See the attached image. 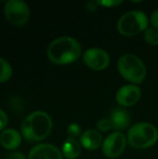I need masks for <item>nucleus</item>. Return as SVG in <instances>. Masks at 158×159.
I'll use <instances>...</instances> for the list:
<instances>
[{
  "label": "nucleus",
  "mask_w": 158,
  "mask_h": 159,
  "mask_svg": "<svg viewBox=\"0 0 158 159\" xmlns=\"http://www.w3.org/2000/svg\"><path fill=\"white\" fill-rule=\"evenodd\" d=\"M67 134L68 137L71 139H76L77 137H80L82 134V129L80 125L76 123H72L67 128Z\"/></svg>",
  "instance_id": "f3484780"
},
{
  "label": "nucleus",
  "mask_w": 158,
  "mask_h": 159,
  "mask_svg": "<svg viewBox=\"0 0 158 159\" xmlns=\"http://www.w3.org/2000/svg\"><path fill=\"white\" fill-rule=\"evenodd\" d=\"M110 121L114 129L124 130L130 126L131 117L127 110L123 108H116L112 112Z\"/></svg>",
  "instance_id": "f8f14e48"
},
{
  "label": "nucleus",
  "mask_w": 158,
  "mask_h": 159,
  "mask_svg": "<svg viewBox=\"0 0 158 159\" xmlns=\"http://www.w3.org/2000/svg\"><path fill=\"white\" fill-rule=\"evenodd\" d=\"M82 152V145L76 139L68 138L62 144L61 153L66 159H76Z\"/></svg>",
  "instance_id": "4468645a"
},
{
  "label": "nucleus",
  "mask_w": 158,
  "mask_h": 159,
  "mask_svg": "<svg viewBox=\"0 0 158 159\" xmlns=\"http://www.w3.org/2000/svg\"><path fill=\"white\" fill-rule=\"evenodd\" d=\"M150 22H151V24L153 25L154 28L158 30V9L155 10L152 13V15L150 17Z\"/></svg>",
  "instance_id": "412c9836"
},
{
  "label": "nucleus",
  "mask_w": 158,
  "mask_h": 159,
  "mask_svg": "<svg viewBox=\"0 0 158 159\" xmlns=\"http://www.w3.org/2000/svg\"><path fill=\"white\" fill-rule=\"evenodd\" d=\"M52 119L44 111H34L28 115L21 123V134L30 143H36L46 139L51 132Z\"/></svg>",
  "instance_id": "f03ea898"
},
{
  "label": "nucleus",
  "mask_w": 158,
  "mask_h": 159,
  "mask_svg": "<svg viewBox=\"0 0 158 159\" xmlns=\"http://www.w3.org/2000/svg\"><path fill=\"white\" fill-rule=\"evenodd\" d=\"M98 6H102L103 7H114L118 5H121L123 1L121 0H102V1H96Z\"/></svg>",
  "instance_id": "6ab92c4d"
},
{
  "label": "nucleus",
  "mask_w": 158,
  "mask_h": 159,
  "mask_svg": "<svg viewBox=\"0 0 158 159\" xmlns=\"http://www.w3.org/2000/svg\"><path fill=\"white\" fill-rule=\"evenodd\" d=\"M79 142L82 147L89 151L98 149L103 143L102 134L96 129H88L84 131L80 136Z\"/></svg>",
  "instance_id": "9b49d317"
},
{
  "label": "nucleus",
  "mask_w": 158,
  "mask_h": 159,
  "mask_svg": "<svg viewBox=\"0 0 158 159\" xmlns=\"http://www.w3.org/2000/svg\"><path fill=\"white\" fill-rule=\"evenodd\" d=\"M12 75V67L8 61L0 57V83L7 82Z\"/></svg>",
  "instance_id": "2eb2a0df"
},
{
  "label": "nucleus",
  "mask_w": 158,
  "mask_h": 159,
  "mask_svg": "<svg viewBox=\"0 0 158 159\" xmlns=\"http://www.w3.org/2000/svg\"><path fill=\"white\" fill-rule=\"evenodd\" d=\"M149 19L141 10H131L120 17L117 21V31L125 36H134L148 29Z\"/></svg>",
  "instance_id": "39448f33"
},
{
  "label": "nucleus",
  "mask_w": 158,
  "mask_h": 159,
  "mask_svg": "<svg viewBox=\"0 0 158 159\" xmlns=\"http://www.w3.org/2000/svg\"><path fill=\"white\" fill-rule=\"evenodd\" d=\"M117 70L122 77L134 85L142 84L147 74L146 67L142 61L131 53L120 57L117 61Z\"/></svg>",
  "instance_id": "7ed1b4c3"
},
{
  "label": "nucleus",
  "mask_w": 158,
  "mask_h": 159,
  "mask_svg": "<svg viewBox=\"0 0 158 159\" xmlns=\"http://www.w3.org/2000/svg\"><path fill=\"white\" fill-rule=\"evenodd\" d=\"M157 141V129L150 123H137L129 129L128 133V142L135 149L149 148Z\"/></svg>",
  "instance_id": "20e7f679"
},
{
  "label": "nucleus",
  "mask_w": 158,
  "mask_h": 159,
  "mask_svg": "<svg viewBox=\"0 0 158 159\" xmlns=\"http://www.w3.org/2000/svg\"><path fill=\"white\" fill-rule=\"evenodd\" d=\"M85 64L95 71H102L110 64V56L102 48H91L87 49L83 54Z\"/></svg>",
  "instance_id": "6e6552de"
},
{
  "label": "nucleus",
  "mask_w": 158,
  "mask_h": 159,
  "mask_svg": "<svg viewBox=\"0 0 158 159\" xmlns=\"http://www.w3.org/2000/svg\"><path fill=\"white\" fill-rule=\"evenodd\" d=\"M4 13L7 20L13 25H24L30 19V8L22 0H9L5 4Z\"/></svg>",
  "instance_id": "423d86ee"
},
{
  "label": "nucleus",
  "mask_w": 158,
  "mask_h": 159,
  "mask_svg": "<svg viewBox=\"0 0 158 159\" xmlns=\"http://www.w3.org/2000/svg\"><path fill=\"white\" fill-rule=\"evenodd\" d=\"M7 125V114L0 109V130H3Z\"/></svg>",
  "instance_id": "aec40b11"
},
{
  "label": "nucleus",
  "mask_w": 158,
  "mask_h": 159,
  "mask_svg": "<svg viewBox=\"0 0 158 159\" xmlns=\"http://www.w3.org/2000/svg\"><path fill=\"white\" fill-rule=\"evenodd\" d=\"M21 143V135L13 129H7L0 134V144L7 150L17 149Z\"/></svg>",
  "instance_id": "ddd939ff"
},
{
  "label": "nucleus",
  "mask_w": 158,
  "mask_h": 159,
  "mask_svg": "<svg viewBox=\"0 0 158 159\" xmlns=\"http://www.w3.org/2000/svg\"><path fill=\"white\" fill-rule=\"evenodd\" d=\"M144 40L147 44L151 45V46H158V30L151 27L148 29H146L144 31V34H143Z\"/></svg>",
  "instance_id": "dca6fc26"
},
{
  "label": "nucleus",
  "mask_w": 158,
  "mask_h": 159,
  "mask_svg": "<svg viewBox=\"0 0 158 159\" xmlns=\"http://www.w3.org/2000/svg\"><path fill=\"white\" fill-rule=\"evenodd\" d=\"M7 159H26L25 156L19 152H13L7 156Z\"/></svg>",
  "instance_id": "4be33fe9"
},
{
  "label": "nucleus",
  "mask_w": 158,
  "mask_h": 159,
  "mask_svg": "<svg viewBox=\"0 0 158 159\" xmlns=\"http://www.w3.org/2000/svg\"><path fill=\"white\" fill-rule=\"evenodd\" d=\"M28 159H63L61 151L53 144L41 143L33 147Z\"/></svg>",
  "instance_id": "9d476101"
},
{
  "label": "nucleus",
  "mask_w": 158,
  "mask_h": 159,
  "mask_svg": "<svg viewBox=\"0 0 158 159\" xmlns=\"http://www.w3.org/2000/svg\"><path fill=\"white\" fill-rule=\"evenodd\" d=\"M47 55L48 60L55 64H70L81 57L82 48L75 38L65 35L54 39L49 44Z\"/></svg>",
  "instance_id": "f257e3e1"
},
{
  "label": "nucleus",
  "mask_w": 158,
  "mask_h": 159,
  "mask_svg": "<svg viewBox=\"0 0 158 159\" xmlns=\"http://www.w3.org/2000/svg\"><path fill=\"white\" fill-rule=\"evenodd\" d=\"M96 126H97V129L102 132H106V131H109L111 129H113V126H112L110 119H106V118L100 119L97 122Z\"/></svg>",
  "instance_id": "a211bd4d"
},
{
  "label": "nucleus",
  "mask_w": 158,
  "mask_h": 159,
  "mask_svg": "<svg viewBox=\"0 0 158 159\" xmlns=\"http://www.w3.org/2000/svg\"><path fill=\"white\" fill-rule=\"evenodd\" d=\"M128 139L125 134L120 131H115L109 134L103 141L102 148L105 157L115 159L120 157L126 149Z\"/></svg>",
  "instance_id": "0eeeda50"
},
{
  "label": "nucleus",
  "mask_w": 158,
  "mask_h": 159,
  "mask_svg": "<svg viewBox=\"0 0 158 159\" xmlns=\"http://www.w3.org/2000/svg\"><path fill=\"white\" fill-rule=\"evenodd\" d=\"M141 95L142 90L137 85H125L117 90L115 100L120 106L130 107L139 102Z\"/></svg>",
  "instance_id": "1a4fd4ad"
}]
</instances>
